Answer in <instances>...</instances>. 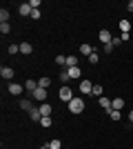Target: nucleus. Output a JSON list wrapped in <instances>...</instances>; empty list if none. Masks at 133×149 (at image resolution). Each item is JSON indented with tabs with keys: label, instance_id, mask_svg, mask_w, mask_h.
<instances>
[{
	"label": "nucleus",
	"instance_id": "nucleus-32",
	"mask_svg": "<svg viewBox=\"0 0 133 149\" xmlns=\"http://www.w3.org/2000/svg\"><path fill=\"white\" fill-rule=\"evenodd\" d=\"M29 18L38 20V18H40V9H33V11H31V16H29Z\"/></svg>",
	"mask_w": 133,
	"mask_h": 149
},
{
	"label": "nucleus",
	"instance_id": "nucleus-15",
	"mask_svg": "<svg viewBox=\"0 0 133 149\" xmlns=\"http://www.w3.org/2000/svg\"><path fill=\"white\" fill-rule=\"evenodd\" d=\"M20 109H25V111H31V109H33V105H31V100H27V98H22V100H20Z\"/></svg>",
	"mask_w": 133,
	"mask_h": 149
},
{
	"label": "nucleus",
	"instance_id": "nucleus-1",
	"mask_svg": "<svg viewBox=\"0 0 133 149\" xmlns=\"http://www.w3.org/2000/svg\"><path fill=\"white\" fill-rule=\"evenodd\" d=\"M69 111L71 113H82L84 111V100L82 98H73L69 102Z\"/></svg>",
	"mask_w": 133,
	"mask_h": 149
},
{
	"label": "nucleus",
	"instance_id": "nucleus-10",
	"mask_svg": "<svg viewBox=\"0 0 133 149\" xmlns=\"http://www.w3.org/2000/svg\"><path fill=\"white\" fill-rule=\"evenodd\" d=\"M33 51V45L31 42H20V54H25V56H29Z\"/></svg>",
	"mask_w": 133,
	"mask_h": 149
},
{
	"label": "nucleus",
	"instance_id": "nucleus-3",
	"mask_svg": "<svg viewBox=\"0 0 133 149\" xmlns=\"http://www.w3.org/2000/svg\"><path fill=\"white\" fill-rule=\"evenodd\" d=\"M36 100H40V102H47V98H49V93H47V89H42V87H38L36 91L31 93Z\"/></svg>",
	"mask_w": 133,
	"mask_h": 149
},
{
	"label": "nucleus",
	"instance_id": "nucleus-22",
	"mask_svg": "<svg viewBox=\"0 0 133 149\" xmlns=\"http://www.w3.org/2000/svg\"><path fill=\"white\" fill-rule=\"evenodd\" d=\"M49 85H51V78H40L38 80V87H42V89H49Z\"/></svg>",
	"mask_w": 133,
	"mask_h": 149
},
{
	"label": "nucleus",
	"instance_id": "nucleus-7",
	"mask_svg": "<svg viewBox=\"0 0 133 149\" xmlns=\"http://www.w3.org/2000/svg\"><path fill=\"white\" fill-rule=\"evenodd\" d=\"M29 118H31L33 123H40V120H42V113H40V109H38V107H33L31 111H29Z\"/></svg>",
	"mask_w": 133,
	"mask_h": 149
},
{
	"label": "nucleus",
	"instance_id": "nucleus-13",
	"mask_svg": "<svg viewBox=\"0 0 133 149\" xmlns=\"http://www.w3.org/2000/svg\"><path fill=\"white\" fill-rule=\"evenodd\" d=\"M122 107H124V98H113L111 100V109H118V111H120Z\"/></svg>",
	"mask_w": 133,
	"mask_h": 149
},
{
	"label": "nucleus",
	"instance_id": "nucleus-27",
	"mask_svg": "<svg viewBox=\"0 0 133 149\" xmlns=\"http://www.w3.org/2000/svg\"><path fill=\"white\" fill-rule=\"evenodd\" d=\"M40 125H42L44 129H47V127H51V116H44V118L40 120Z\"/></svg>",
	"mask_w": 133,
	"mask_h": 149
},
{
	"label": "nucleus",
	"instance_id": "nucleus-16",
	"mask_svg": "<svg viewBox=\"0 0 133 149\" xmlns=\"http://www.w3.org/2000/svg\"><path fill=\"white\" fill-rule=\"evenodd\" d=\"M67 71H69V78H80V74H82L80 67H71V69H67Z\"/></svg>",
	"mask_w": 133,
	"mask_h": 149
},
{
	"label": "nucleus",
	"instance_id": "nucleus-17",
	"mask_svg": "<svg viewBox=\"0 0 133 149\" xmlns=\"http://www.w3.org/2000/svg\"><path fill=\"white\" fill-rule=\"evenodd\" d=\"M120 29H122V33H129L131 31V22L129 20H120Z\"/></svg>",
	"mask_w": 133,
	"mask_h": 149
},
{
	"label": "nucleus",
	"instance_id": "nucleus-5",
	"mask_svg": "<svg viewBox=\"0 0 133 149\" xmlns=\"http://www.w3.org/2000/svg\"><path fill=\"white\" fill-rule=\"evenodd\" d=\"M9 93H11V96H20V93H22V85H18V82H9Z\"/></svg>",
	"mask_w": 133,
	"mask_h": 149
},
{
	"label": "nucleus",
	"instance_id": "nucleus-12",
	"mask_svg": "<svg viewBox=\"0 0 133 149\" xmlns=\"http://www.w3.org/2000/svg\"><path fill=\"white\" fill-rule=\"evenodd\" d=\"M93 47H91V45H87V42H84V45H80V54H82V56H91V54H93Z\"/></svg>",
	"mask_w": 133,
	"mask_h": 149
},
{
	"label": "nucleus",
	"instance_id": "nucleus-26",
	"mask_svg": "<svg viewBox=\"0 0 133 149\" xmlns=\"http://www.w3.org/2000/svg\"><path fill=\"white\" fill-rule=\"evenodd\" d=\"M7 51L13 56V54H18V51H20V45H9V47H7Z\"/></svg>",
	"mask_w": 133,
	"mask_h": 149
},
{
	"label": "nucleus",
	"instance_id": "nucleus-20",
	"mask_svg": "<svg viewBox=\"0 0 133 149\" xmlns=\"http://www.w3.org/2000/svg\"><path fill=\"white\" fill-rule=\"evenodd\" d=\"M0 22H9V9H0Z\"/></svg>",
	"mask_w": 133,
	"mask_h": 149
},
{
	"label": "nucleus",
	"instance_id": "nucleus-24",
	"mask_svg": "<svg viewBox=\"0 0 133 149\" xmlns=\"http://www.w3.org/2000/svg\"><path fill=\"white\" fill-rule=\"evenodd\" d=\"M11 31V27H9V22H0V33L5 36V33H9Z\"/></svg>",
	"mask_w": 133,
	"mask_h": 149
},
{
	"label": "nucleus",
	"instance_id": "nucleus-30",
	"mask_svg": "<svg viewBox=\"0 0 133 149\" xmlns=\"http://www.w3.org/2000/svg\"><path fill=\"white\" fill-rule=\"evenodd\" d=\"M29 5H31V9H40V0H29Z\"/></svg>",
	"mask_w": 133,
	"mask_h": 149
},
{
	"label": "nucleus",
	"instance_id": "nucleus-6",
	"mask_svg": "<svg viewBox=\"0 0 133 149\" xmlns=\"http://www.w3.org/2000/svg\"><path fill=\"white\" fill-rule=\"evenodd\" d=\"M18 11H20V16H31V5H29V2H22V5L18 7Z\"/></svg>",
	"mask_w": 133,
	"mask_h": 149
},
{
	"label": "nucleus",
	"instance_id": "nucleus-25",
	"mask_svg": "<svg viewBox=\"0 0 133 149\" xmlns=\"http://www.w3.org/2000/svg\"><path fill=\"white\" fill-rule=\"evenodd\" d=\"M91 96H100V98H102V85H93V91H91Z\"/></svg>",
	"mask_w": 133,
	"mask_h": 149
},
{
	"label": "nucleus",
	"instance_id": "nucleus-34",
	"mask_svg": "<svg viewBox=\"0 0 133 149\" xmlns=\"http://www.w3.org/2000/svg\"><path fill=\"white\" fill-rule=\"evenodd\" d=\"M129 120H131V123H133V111H131V113H129Z\"/></svg>",
	"mask_w": 133,
	"mask_h": 149
},
{
	"label": "nucleus",
	"instance_id": "nucleus-31",
	"mask_svg": "<svg viewBox=\"0 0 133 149\" xmlns=\"http://www.w3.org/2000/svg\"><path fill=\"white\" fill-rule=\"evenodd\" d=\"M111 51H113V42H107L104 45V54H111Z\"/></svg>",
	"mask_w": 133,
	"mask_h": 149
},
{
	"label": "nucleus",
	"instance_id": "nucleus-23",
	"mask_svg": "<svg viewBox=\"0 0 133 149\" xmlns=\"http://www.w3.org/2000/svg\"><path fill=\"white\" fill-rule=\"evenodd\" d=\"M60 80L62 82H69L71 78H69V71H67V67H62V71H60Z\"/></svg>",
	"mask_w": 133,
	"mask_h": 149
},
{
	"label": "nucleus",
	"instance_id": "nucleus-4",
	"mask_svg": "<svg viewBox=\"0 0 133 149\" xmlns=\"http://www.w3.org/2000/svg\"><path fill=\"white\" fill-rule=\"evenodd\" d=\"M98 38H100V42H104V45L113 40V36H111V31H109V29H102L100 33H98Z\"/></svg>",
	"mask_w": 133,
	"mask_h": 149
},
{
	"label": "nucleus",
	"instance_id": "nucleus-33",
	"mask_svg": "<svg viewBox=\"0 0 133 149\" xmlns=\"http://www.w3.org/2000/svg\"><path fill=\"white\" fill-rule=\"evenodd\" d=\"M127 9H129V11H133V0H131V2L127 5Z\"/></svg>",
	"mask_w": 133,
	"mask_h": 149
},
{
	"label": "nucleus",
	"instance_id": "nucleus-35",
	"mask_svg": "<svg viewBox=\"0 0 133 149\" xmlns=\"http://www.w3.org/2000/svg\"><path fill=\"white\" fill-rule=\"evenodd\" d=\"M40 149H51V147H49V145H42V147H40Z\"/></svg>",
	"mask_w": 133,
	"mask_h": 149
},
{
	"label": "nucleus",
	"instance_id": "nucleus-8",
	"mask_svg": "<svg viewBox=\"0 0 133 149\" xmlns=\"http://www.w3.org/2000/svg\"><path fill=\"white\" fill-rule=\"evenodd\" d=\"M0 76H2L5 80L11 82V78H13V69H11V67H2V69H0Z\"/></svg>",
	"mask_w": 133,
	"mask_h": 149
},
{
	"label": "nucleus",
	"instance_id": "nucleus-29",
	"mask_svg": "<svg viewBox=\"0 0 133 149\" xmlns=\"http://www.w3.org/2000/svg\"><path fill=\"white\" fill-rule=\"evenodd\" d=\"M49 147H51V149H60V147H62V143L56 138V140H51V143H49Z\"/></svg>",
	"mask_w": 133,
	"mask_h": 149
},
{
	"label": "nucleus",
	"instance_id": "nucleus-2",
	"mask_svg": "<svg viewBox=\"0 0 133 149\" xmlns=\"http://www.w3.org/2000/svg\"><path fill=\"white\" fill-rule=\"evenodd\" d=\"M58 98H60V100H64V102L69 105L71 100H73V91H71V89L67 87V85H64V87L60 89V91H58Z\"/></svg>",
	"mask_w": 133,
	"mask_h": 149
},
{
	"label": "nucleus",
	"instance_id": "nucleus-19",
	"mask_svg": "<svg viewBox=\"0 0 133 149\" xmlns=\"http://www.w3.org/2000/svg\"><path fill=\"white\" fill-rule=\"evenodd\" d=\"M71 67H78V58L76 56H67V69Z\"/></svg>",
	"mask_w": 133,
	"mask_h": 149
},
{
	"label": "nucleus",
	"instance_id": "nucleus-21",
	"mask_svg": "<svg viewBox=\"0 0 133 149\" xmlns=\"http://www.w3.org/2000/svg\"><path fill=\"white\" fill-rule=\"evenodd\" d=\"M100 107H102V109H111V100H109L107 96H102V98H100Z\"/></svg>",
	"mask_w": 133,
	"mask_h": 149
},
{
	"label": "nucleus",
	"instance_id": "nucleus-11",
	"mask_svg": "<svg viewBox=\"0 0 133 149\" xmlns=\"http://www.w3.org/2000/svg\"><path fill=\"white\" fill-rule=\"evenodd\" d=\"M38 109H40V113H42V118H44V116H51V105H49V102H40Z\"/></svg>",
	"mask_w": 133,
	"mask_h": 149
},
{
	"label": "nucleus",
	"instance_id": "nucleus-9",
	"mask_svg": "<svg viewBox=\"0 0 133 149\" xmlns=\"http://www.w3.org/2000/svg\"><path fill=\"white\" fill-rule=\"evenodd\" d=\"M80 91H82V93H91V91H93L91 80H82V82H80Z\"/></svg>",
	"mask_w": 133,
	"mask_h": 149
},
{
	"label": "nucleus",
	"instance_id": "nucleus-36",
	"mask_svg": "<svg viewBox=\"0 0 133 149\" xmlns=\"http://www.w3.org/2000/svg\"><path fill=\"white\" fill-rule=\"evenodd\" d=\"M131 131H133V127H131Z\"/></svg>",
	"mask_w": 133,
	"mask_h": 149
},
{
	"label": "nucleus",
	"instance_id": "nucleus-28",
	"mask_svg": "<svg viewBox=\"0 0 133 149\" xmlns=\"http://www.w3.org/2000/svg\"><path fill=\"white\" fill-rule=\"evenodd\" d=\"M98 60H100V56H98V51H93V54L89 56V62H91V65H95Z\"/></svg>",
	"mask_w": 133,
	"mask_h": 149
},
{
	"label": "nucleus",
	"instance_id": "nucleus-14",
	"mask_svg": "<svg viewBox=\"0 0 133 149\" xmlns=\"http://www.w3.org/2000/svg\"><path fill=\"white\" fill-rule=\"evenodd\" d=\"M25 89H27L29 93H33L36 89H38V80H27V82H25Z\"/></svg>",
	"mask_w": 133,
	"mask_h": 149
},
{
	"label": "nucleus",
	"instance_id": "nucleus-18",
	"mask_svg": "<svg viewBox=\"0 0 133 149\" xmlns=\"http://www.w3.org/2000/svg\"><path fill=\"white\" fill-rule=\"evenodd\" d=\"M107 113L111 116V120H120L122 118V113L118 111V109H107Z\"/></svg>",
	"mask_w": 133,
	"mask_h": 149
}]
</instances>
